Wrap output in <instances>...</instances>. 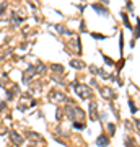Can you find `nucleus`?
I'll return each mask as SVG.
<instances>
[{"mask_svg":"<svg viewBox=\"0 0 140 147\" xmlns=\"http://www.w3.org/2000/svg\"><path fill=\"white\" fill-rule=\"evenodd\" d=\"M96 145H98V147H108L109 145V136H108V134L101 132L98 136V139H96Z\"/></svg>","mask_w":140,"mask_h":147,"instance_id":"nucleus-2","label":"nucleus"},{"mask_svg":"<svg viewBox=\"0 0 140 147\" xmlns=\"http://www.w3.org/2000/svg\"><path fill=\"white\" fill-rule=\"evenodd\" d=\"M129 103H130V111H132V113H135V111H137V106L134 105V101H129Z\"/></svg>","mask_w":140,"mask_h":147,"instance_id":"nucleus-18","label":"nucleus"},{"mask_svg":"<svg viewBox=\"0 0 140 147\" xmlns=\"http://www.w3.org/2000/svg\"><path fill=\"white\" fill-rule=\"evenodd\" d=\"M99 91H101V95L104 96V98H109V96H114V95H112V91H111V88H108V87H104V88H101Z\"/></svg>","mask_w":140,"mask_h":147,"instance_id":"nucleus-10","label":"nucleus"},{"mask_svg":"<svg viewBox=\"0 0 140 147\" xmlns=\"http://www.w3.org/2000/svg\"><path fill=\"white\" fill-rule=\"evenodd\" d=\"M23 136H25V139H36V140H42L41 134H39V132H36V131H29V129H26Z\"/></svg>","mask_w":140,"mask_h":147,"instance_id":"nucleus-5","label":"nucleus"},{"mask_svg":"<svg viewBox=\"0 0 140 147\" xmlns=\"http://www.w3.org/2000/svg\"><path fill=\"white\" fill-rule=\"evenodd\" d=\"M21 100H33V93H31V91H25V93H21Z\"/></svg>","mask_w":140,"mask_h":147,"instance_id":"nucleus-15","label":"nucleus"},{"mask_svg":"<svg viewBox=\"0 0 140 147\" xmlns=\"http://www.w3.org/2000/svg\"><path fill=\"white\" fill-rule=\"evenodd\" d=\"M93 10H96V13H98V15H103V16H109L108 10H106L104 7H101V5H98V3H95V5H93Z\"/></svg>","mask_w":140,"mask_h":147,"instance_id":"nucleus-6","label":"nucleus"},{"mask_svg":"<svg viewBox=\"0 0 140 147\" xmlns=\"http://www.w3.org/2000/svg\"><path fill=\"white\" fill-rule=\"evenodd\" d=\"M8 139H10V142L16 145V147H23L25 145V136L20 132V131H16V129H8Z\"/></svg>","mask_w":140,"mask_h":147,"instance_id":"nucleus-1","label":"nucleus"},{"mask_svg":"<svg viewBox=\"0 0 140 147\" xmlns=\"http://www.w3.org/2000/svg\"><path fill=\"white\" fill-rule=\"evenodd\" d=\"M15 100V93L11 91V88H5V101H13Z\"/></svg>","mask_w":140,"mask_h":147,"instance_id":"nucleus-8","label":"nucleus"},{"mask_svg":"<svg viewBox=\"0 0 140 147\" xmlns=\"http://www.w3.org/2000/svg\"><path fill=\"white\" fill-rule=\"evenodd\" d=\"M16 109H18V111H20V113H25V111H28V105H26V103H23V101H20V103H18V105H16Z\"/></svg>","mask_w":140,"mask_h":147,"instance_id":"nucleus-11","label":"nucleus"},{"mask_svg":"<svg viewBox=\"0 0 140 147\" xmlns=\"http://www.w3.org/2000/svg\"><path fill=\"white\" fill-rule=\"evenodd\" d=\"M91 36H93L95 39H106V36L101 34V33H91Z\"/></svg>","mask_w":140,"mask_h":147,"instance_id":"nucleus-16","label":"nucleus"},{"mask_svg":"<svg viewBox=\"0 0 140 147\" xmlns=\"http://www.w3.org/2000/svg\"><path fill=\"white\" fill-rule=\"evenodd\" d=\"M108 132H109V136H114V134H116V124L108 123Z\"/></svg>","mask_w":140,"mask_h":147,"instance_id":"nucleus-13","label":"nucleus"},{"mask_svg":"<svg viewBox=\"0 0 140 147\" xmlns=\"http://www.w3.org/2000/svg\"><path fill=\"white\" fill-rule=\"evenodd\" d=\"M36 106H38V100H34V98H33V100H29L28 108H36Z\"/></svg>","mask_w":140,"mask_h":147,"instance_id":"nucleus-17","label":"nucleus"},{"mask_svg":"<svg viewBox=\"0 0 140 147\" xmlns=\"http://www.w3.org/2000/svg\"><path fill=\"white\" fill-rule=\"evenodd\" d=\"M103 60H104V64H106V65H109V67H114V65H116V62H114V60H112L111 57H108L106 54H103Z\"/></svg>","mask_w":140,"mask_h":147,"instance_id":"nucleus-12","label":"nucleus"},{"mask_svg":"<svg viewBox=\"0 0 140 147\" xmlns=\"http://www.w3.org/2000/svg\"><path fill=\"white\" fill-rule=\"evenodd\" d=\"M51 70L54 74H64V65L62 64H51Z\"/></svg>","mask_w":140,"mask_h":147,"instance_id":"nucleus-7","label":"nucleus"},{"mask_svg":"<svg viewBox=\"0 0 140 147\" xmlns=\"http://www.w3.org/2000/svg\"><path fill=\"white\" fill-rule=\"evenodd\" d=\"M34 69H36V75H44L47 72V64L38 62V64H34Z\"/></svg>","mask_w":140,"mask_h":147,"instance_id":"nucleus-4","label":"nucleus"},{"mask_svg":"<svg viewBox=\"0 0 140 147\" xmlns=\"http://www.w3.org/2000/svg\"><path fill=\"white\" fill-rule=\"evenodd\" d=\"M72 127L77 131H83L85 129V123H80V121H72Z\"/></svg>","mask_w":140,"mask_h":147,"instance_id":"nucleus-9","label":"nucleus"},{"mask_svg":"<svg viewBox=\"0 0 140 147\" xmlns=\"http://www.w3.org/2000/svg\"><path fill=\"white\" fill-rule=\"evenodd\" d=\"M11 91H13L15 95H21V90H20V85L18 83H13L11 85Z\"/></svg>","mask_w":140,"mask_h":147,"instance_id":"nucleus-14","label":"nucleus"},{"mask_svg":"<svg viewBox=\"0 0 140 147\" xmlns=\"http://www.w3.org/2000/svg\"><path fill=\"white\" fill-rule=\"evenodd\" d=\"M70 67L75 70H83L85 67H86V64L83 62V60H78V59H72L70 60Z\"/></svg>","mask_w":140,"mask_h":147,"instance_id":"nucleus-3","label":"nucleus"}]
</instances>
